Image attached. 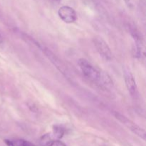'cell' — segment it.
Wrapping results in <instances>:
<instances>
[{"label": "cell", "mask_w": 146, "mask_h": 146, "mask_svg": "<svg viewBox=\"0 0 146 146\" xmlns=\"http://www.w3.org/2000/svg\"><path fill=\"white\" fill-rule=\"evenodd\" d=\"M124 79H125V85H126L127 88H128L131 95L133 96L136 95L137 91H138L136 82H135L133 75L131 71L128 68H125L124 69Z\"/></svg>", "instance_id": "8992f818"}, {"label": "cell", "mask_w": 146, "mask_h": 146, "mask_svg": "<svg viewBox=\"0 0 146 146\" xmlns=\"http://www.w3.org/2000/svg\"><path fill=\"white\" fill-rule=\"evenodd\" d=\"M113 115L117 120H118L120 122H121L123 124H124L125 126L128 127L132 132H133L134 133L136 134L138 136L141 137V138H143V140L145 139V132L143 128H141V127L137 125L136 124L134 123L132 121L129 120L128 118H126L125 115H122V114H121L120 113L114 112Z\"/></svg>", "instance_id": "7a4b0ae2"}, {"label": "cell", "mask_w": 146, "mask_h": 146, "mask_svg": "<svg viewBox=\"0 0 146 146\" xmlns=\"http://www.w3.org/2000/svg\"><path fill=\"white\" fill-rule=\"evenodd\" d=\"M2 41H3V38H2V36H1V34H0V43H1Z\"/></svg>", "instance_id": "5bb4252c"}, {"label": "cell", "mask_w": 146, "mask_h": 146, "mask_svg": "<svg viewBox=\"0 0 146 146\" xmlns=\"http://www.w3.org/2000/svg\"><path fill=\"white\" fill-rule=\"evenodd\" d=\"M94 43L97 51L102 58L107 61L112 59V52L107 43L102 38L99 36L95 37L94 38Z\"/></svg>", "instance_id": "3957f363"}, {"label": "cell", "mask_w": 146, "mask_h": 146, "mask_svg": "<svg viewBox=\"0 0 146 146\" xmlns=\"http://www.w3.org/2000/svg\"><path fill=\"white\" fill-rule=\"evenodd\" d=\"M39 47L41 49V51H42L45 54V55L48 57V59L53 63V64H54V65L56 67V68H58L65 76H67L68 71H67L66 67L65 65L61 62V61H60V60L57 58L56 56L54 55L48 48H46V47L44 46H39Z\"/></svg>", "instance_id": "5b68a950"}, {"label": "cell", "mask_w": 146, "mask_h": 146, "mask_svg": "<svg viewBox=\"0 0 146 146\" xmlns=\"http://www.w3.org/2000/svg\"><path fill=\"white\" fill-rule=\"evenodd\" d=\"M60 1H61V0H50V1H51V3H53V4H58V3L60 2Z\"/></svg>", "instance_id": "4fadbf2b"}, {"label": "cell", "mask_w": 146, "mask_h": 146, "mask_svg": "<svg viewBox=\"0 0 146 146\" xmlns=\"http://www.w3.org/2000/svg\"><path fill=\"white\" fill-rule=\"evenodd\" d=\"M53 146H66L63 142L60 141H54Z\"/></svg>", "instance_id": "8fae6325"}, {"label": "cell", "mask_w": 146, "mask_h": 146, "mask_svg": "<svg viewBox=\"0 0 146 146\" xmlns=\"http://www.w3.org/2000/svg\"><path fill=\"white\" fill-rule=\"evenodd\" d=\"M12 143L14 146H35L31 144V143L21 139L16 140V141H12Z\"/></svg>", "instance_id": "9c48e42d"}, {"label": "cell", "mask_w": 146, "mask_h": 146, "mask_svg": "<svg viewBox=\"0 0 146 146\" xmlns=\"http://www.w3.org/2000/svg\"><path fill=\"white\" fill-rule=\"evenodd\" d=\"M54 141L51 138L49 134H45L41 136L40 139V144L41 146H53Z\"/></svg>", "instance_id": "52a82bcc"}, {"label": "cell", "mask_w": 146, "mask_h": 146, "mask_svg": "<svg viewBox=\"0 0 146 146\" xmlns=\"http://www.w3.org/2000/svg\"><path fill=\"white\" fill-rule=\"evenodd\" d=\"M78 64L84 75L90 81L101 86L105 87H109L113 84L111 78L108 76L101 74L87 60L84 58H80L78 61Z\"/></svg>", "instance_id": "6da1fadb"}, {"label": "cell", "mask_w": 146, "mask_h": 146, "mask_svg": "<svg viewBox=\"0 0 146 146\" xmlns=\"http://www.w3.org/2000/svg\"><path fill=\"white\" fill-rule=\"evenodd\" d=\"M54 134L56 138L60 139V138H62L64 134V128L59 125H56L54 127Z\"/></svg>", "instance_id": "ba28073f"}, {"label": "cell", "mask_w": 146, "mask_h": 146, "mask_svg": "<svg viewBox=\"0 0 146 146\" xmlns=\"http://www.w3.org/2000/svg\"><path fill=\"white\" fill-rule=\"evenodd\" d=\"M5 143H6V144H7V146H14V144H13L12 141H7V140H6Z\"/></svg>", "instance_id": "7c38bea8"}, {"label": "cell", "mask_w": 146, "mask_h": 146, "mask_svg": "<svg viewBox=\"0 0 146 146\" xmlns=\"http://www.w3.org/2000/svg\"><path fill=\"white\" fill-rule=\"evenodd\" d=\"M125 1V4L128 6V7L129 8L132 9L134 6V3H133V0H123Z\"/></svg>", "instance_id": "30bf717a"}, {"label": "cell", "mask_w": 146, "mask_h": 146, "mask_svg": "<svg viewBox=\"0 0 146 146\" xmlns=\"http://www.w3.org/2000/svg\"><path fill=\"white\" fill-rule=\"evenodd\" d=\"M58 14L60 19L67 24L74 22L77 19V15L75 10L68 6H63L58 9Z\"/></svg>", "instance_id": "277c9868"}]
</instances>
